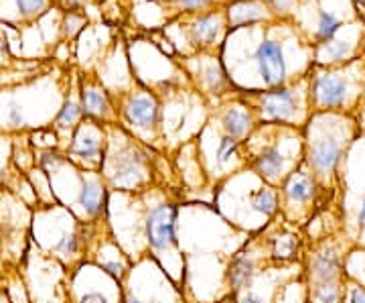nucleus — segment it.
<instances>
[{
	"instance_id": "nucleus-8",
	"label": "nucleus",
	"mask_w": 365,
	"mask_h": 303,
	"mask_svg": "<svg viewBox=\"0 0 365 303\" xmlns=\"http://www.w3.org/2000/svg\"><path fill=\"white\" fill-rule=\"evenodd\" d=\"M106 146L102 131L98 126H91L90 122H83L71 139V145L67 149V157L71 159L78 167H81V172L100 173Z\"/></svg>"
},
{
	"instance_id": "nucleus-21",
	"label": "nucleus",
	"mask_w": 365,
	"mask_h": 303,
	"mask_svg": "<svg viewBox=\"0 0 365 303\" xmlns=\"http://www.w3.org/2000/svg\"><path fill=\"white\" fill-rule=\"evenodd\" d=\"M357 228H359V232L365 234V194L359 202V210H357Z\"/></svg>"
},
{
	"instance_id": "nucleus-7",
	"label": "nucleus",
	"mask_w": 365,
	"mask_h": 303,
	"mask_svg": "<svg viewBox=\"0 0 365 303\" xmlns=\"http://www.w3.org/2000/svg\"><path fill=\"white\" fill-rule=\"evenodd\" d=\"M258 108L262 119L268 122H280V124H297L299 120L307 119L311 106V86L309 90H294V88H274L270 92L258 96Z\"/></svg>"
},
{
	"instance_id": "nucleus-12",
	"label": "nucleus",
	"mask_w": 365,
	"mask_h": 303,
	"mask_svg": "<svg viewBox=\"0 0 365 303\" xmlns=\"http://www.w3.org/2000/svg\"><path fill=\"white\" fill-rule=\"evenodd\" d=\"M122 303H185L182 302L181 287L173 283V279L167 275L158 283V287L148 291H140L130 285L128 281L122 283Z\"/></svg>"
},
{
	"instance_id": "nucleus-15",
	"label": "nucleus",
	"mask_w": 365,
	"mask_h": 303,
	"mask_svg": "<svg viewBox=\"0 0 365 303\" xmlns=\"http://www.w3.org/2000/svg\"><path fill=\"white\" fill-rule=\"evenodd\" d=\"M347 279L345 281H333V283L307 285V303H341L345 297Z\"/></svg>"
},
{
	"instance_id": "nucleus-4",
	"label": "nucleus",
	"mask_w": 365,
	"mask_h": 303,
	"mask_svg": "<svg viewBox=\"0 0 365 303\" xmlns=\"http://www.w3.org/2000/svg\"><path fill=\"white\" fill-rule=\"evenodd\" d=\"M108 192H128L140 194L155 185V165L153 155L136 143H124L110 149L104 155L100 169Z\"/></svg>"
},
{
	"instance_id": "nucleus-20",
	"label": "nucleus",
	"mask_w": 365,
	"mask_h": 303,
	"mask_svg": "<svg viewBox=\"0 0 365 303\" xmlns=\"http://www.w3.org/2000/svg\"><path fill=\"white\" fill-rule=\"evenodd\" d=\"M349 277V275H347ZM343 302L347 303H365V285L353 281L351 277L347 279V287H345V297Z\"/></svg>"
},
{
	"instance_id": "nucleus-5",
	"label": "nucleus",
	"mask_w": 365,
	"mask_h": 303,
	"mask_svg": "<svg viewBox=\"0 0 365 303\" xmlns=\"http://www.w3.org/2000/svg\"><path fill=\"white\" fill-rule=\"evenodd\" d=\"M278 198H280V208H278L280 216L287 222L300 228L313 222V218L325 206V199L329 196L314 179L307 161H302L299 167L290 173L287 182L280 185Z\"/></svg>"
},
{
	"instance_id": "nucleus-14",
	"label": "nucleus",
	"mask_w": 365,
	"mask_h": 303,
	"mask_svg": "<svg viewBox=\"0 0 365 303\" xmlns=\"http://www.w3.org/2000/svg\"><path fill=\"white\" fill-rule=\"evenodd\" d=\"M222 129L227 136L237 139L242 143V139H246L252 132V129H254V119H252L248 108H244V106H230L222 114Z\"/></svg>"
},
{
	"instance_id": "nucleus-24",
	"label": "nucleus",
	"mask_w": 365,
	"mask_h": 303,
	"mask_svg": "<svg viewBox=\"0 0 365 303\" xmlns=\"http://www.w3.org/2000/svg\"><path fill=\"white\" fill-rule=\"evenodd\" d=\"M353 2H355L357 6H365V0H353Z\"/></svg>"
},
{
	"instance_id": "nucleus-19",
	"label": "nucleus",
	"mask_w": 365,
	"mask_h": 303,
	"mask_svg": "<svg viewBox=\"0 0 365 303\" xmlns=\"http://www.w3.org/2000/svg\"><path fill=\"white\" fill-rule=\"evenodd\" d=\"M16 2V9H19V13L26 16V19H33V16H37L45 11V6H47V0H14Z\"/></svg>"
},
{
	"instance_id": "nucleus-23",
	"label": "nucleus",
	"mask_w": 365,
	"mask_h": 303,
	"mask_svg": "<svg viewBox=\"0 0 365 303\" xmlns=\"http://www.w3.org/2000/svg\"><path fill=\"white\" fill-rule=\"evenodd\" d=\"M290 2H292V0H274V4H276L278 9H287Z\"/></svg>"
},
{
	"instance_id": "nucleus-16",
	"label": "nucleus",
	"mask_w": 365,
	"mask_h": 303,
	"mask_svg": "<svg viewBox=\"0 0 365 303\" xmlns=\"http://www.w3.org/2000/svg\"><path fill=\"white\" fill-rule=\"evenodd\" d=\"M83 116V108H81V102L78 100H67L63 108L59 110L57 119H55V129L61 132V134H71L73 129L78 126L79 119Z\"/></svg>"
},
{
	"instance_id": "nucleus-11",
	"label": "nucleus",
	"mask_w": 365,
	"mask_h": 303,
	"mask_svg": "<svg viewBox=\"0 0 365 303\" xmlns=\"http://www.w3.org/2000/svg\"><path fill=\"white\" fill-rule=\"evenodd\" d=\"M122 116L126 124L136 129V131H157L158 119H160V108L153 96L146 94H134L126 100L122 108Z\"/></svg>"
},
{
	"instance_id": "nucleus-10",
	"label": "nucleus",
	"mask_w": 365,
	"mask_h": 303,
	"mask_svg": "<svg viewBox=\"0 0 365 303\" xmlns=\"http://www.w3.org/2000/svg\"><path fill=\"white\" fill-rule=\"evenodd\" d=\"M256 64L260 71L264 86L268 88H282L287 86V59L282 45L278 41H264L256 49Z\"/></svg>"
},
{
	"instance_id": "nucleus-1",
	"label": "nucleus",
	"mask_w": 365,
	"mask_h": 303,
	"mask_svg": "<svg viewBox=\"0 0 365 303\" xmlns=\"http://www.w3.org/2000/svg\"><path fill=\"white\" fill-rule=\"evenodd\" d=\"M134 210L140 218V234L146 257H153L158 267L173 279L175 285H182L185 261L179 257L177 216L179 199L173 189H146L134 194Z\"/></svg>"
},
{
	"instance_id": "nucleus-17",
	"label": "nucleus",
	"mask_w": 365,
	"mask_h": 303,
	"mask_svg": "<svg viewBox=\"0 0 365 303\" xmlns=\"http://www.w3.org/2000/svg\"><path fill=\"white\" fill-rule=\"evenodd\" d=\"M217 31H220L217 19H215V16H205V19H199V21H197L191 33H193V41H195V43L205 45V43H211V41L215 39Z\"/></svg>"
},
{
	"instance_id": "nucleus-3",
	"label": "nucleus",
	"mask_w": 365,
	"mask_h": 303,
	"mask_svg": "<svg viewBox=\"0 0 365 303\" xmlns=\"http://www.w3.org/2000/svg\"><path fill=\"white\" fill-rule=\"evenodd\" d=\"M365 96V64L331 67L311 79V106L317 112L351 114Z\"/></svg>"
},
{
	"instance_id": "nucleus-13",
	"label": "nucleus",
	"mask_w": 365,
	"mask_h": 303,
	"mask_svg": "<svg viewBox=\"0 0 365 303\" xmlns=\"http://www.w3.org/2000/svg\"><path fill=\"white\" fill-rule=\"evenodd\" d=\"M81 108H83V114H88L91 119L98 120L112 119V114H114L108 92H106L104 88L96 86V84L83 86V92H81Z\"/></svg>"
},
{
	"instance_id": "nucleus-9",
	"label": "nucleus",
	"mask_w": 365,
	"mask_h": 303,
	"mask_svg": "<svg viewBox=\"0 0 365 303\" xmlns=\"http://www.w3.org/2000/svg\"><path fill=\"white\" fill-rule=\"evenodd\" d=\"M76 303H122V283L96 264H91L81 283H76Z\"/></svg>"
},
{
	"instance_id": "nucleus-6",
	"label": "nucleus",
	"mask_w": 365,
	"mask_h": 303,
	"mask_svg": "<svg viewBox=\"0 0 365 303\" xmlns=\"http://www.w3.org/2000/svg\"><path fill=\"white\" fill-rule=\"evenodd\" d=\"M353 252L349 238L327 237L317 240L304 259L307 285L347 279V257Z\"/></svg>"
},
{
	"instance_id": "nucleus-25",
	"label": "nucleus",
	"mask_w": 365,
	"mask_h": 303,
	"mask_svg": "<svg viewBox=\"0 0 365 303\" xmlns=\"http://www.w3.org/2000/svg\"><path fill=\"white\" fill-rule=\"evenodd\" d=\"M222 303H234V299H232V297H230V299H227V302H222Z\"/></svg>"
},
{
	"instance_id": "nucleus-2",
	"label": "nucleus",
	"mask_w": 365,
	"mask_h": 303,
	"mask_svg": "<svg viewBox=\"0 0 365 303\" xmlns=\"http://www.w3.org/2000/svg\"><path fill=\"white\" fill-rule=\"evenodd\" d=\"M319 120L321 126H317L313 136L304 143V161L321 189L329 196L337 189L339 165L347 146L351 145L357 126L349 114L339 112H321Z\"/></svg>"
},
{
	"instance_id": "nucleus-18",
	"label": "nucleus",
	"mask_w": 365,
	"mask_h": 303,
	"mask_svg": "<svg viewBox=\"0 0 365 303\" xmlns=\"http://www.w3.org/2000/svg\"><path fill=\"white\" fill-rule=\"evenodd\" d=\"M341 29V21L335 14L321 13L319 29H317V39L321 41V45H325L329 41L335 39V33Z\"/></svg>"
},
{
	"instance_id": "nucleus-22",
	"label": "nucleus",
	"mask_w": 365,
	"mask_h": 303,
	"mask_svg": "<svg viewBox=\"0 0 365 303\" xmlns=\"http://www.w3.org/2000/svg\"><path fill=\"white\" fill-rule=\"evenodd\" d=\"M209 0H181V4L185 9H203Z\"/></svg>"
}]
</instances>
